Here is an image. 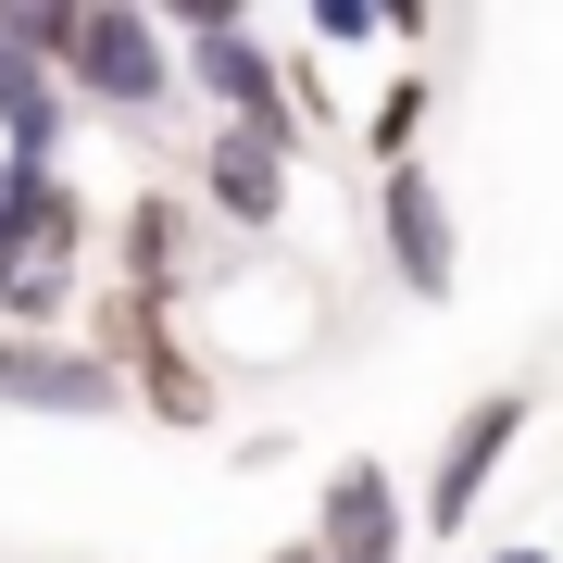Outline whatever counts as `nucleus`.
I'll return each mask as SVG.
<instances>
[{
    "instance_id": "1",
    "label": "nucleus",
    "mask_w": 563,
    "mask_h": 563,
    "mask_svg": "<svg viewBox=\"0 0 563 563\" xmlns=\"http://www.w3.org/2000/svg\"><path fill=\"white\" fill-rule=\"evenodd\" d=\"M88 188L63 163H13L0 151V325L13 339H76V288H88Z\"/></svg>"
},
{
    "instance_id": "2",
    "label": "nucleus",
    "mask_w": 563,
    "mask_h": 563,
    "mask_svg": "<svg viewBox=\"0 0 563 563\" xmlns=\"http://www.w3.org/2000/svg\"><path fill=\"white\" fill-rule=\"evenodd\" d=\"M25 38H38V63H51L63 88H76L88 113L151 125L163 101H188V51L163 38V13H139V0H76V13L25 0Z\"/></svg>"
},
{
    "instance_id": "3",
    "label": "nucleus",
    "mask_w": 563,
    "mask_h": 563,
    "mask_svg": "<svg viewBox=\"0 0 563 563\" xmlns=\"http://www.w3.org/2000/svg\"><path fill=\"white\" fill-rule=\"evenodd\" d=\"M101 351L125 363V388H139L151 426H225V363L188 351L163 301H125V288H113V301H101Z\"/></svg>"
},
{
    "instance_id": "4",
    "label": "nucleus",
    "mask_w": 563,
    "mask_h": 563,
    "mask_svg": "<svg viewBox=\"0 0 563 563\" xmlns=\"http://www.w3.org/2000/svg\"><path fill=\"white\" fill-rule=\"evenodd\" d=\"M188 88L213 101V125L313 139V113H301V63H276V38H263V25H213V38H188Z\"/></svg>"
},
{
    "instance_id": "5",
    "label": "nucleus",
    "mask_w": 563,
    "mask_h": 563,
    "mask_svg": "<svg viewBox=\"0 0 563 563\" xmlns=\"http://www.w3.org/2000/svg\"><path fill=\"white\" fill-rule=\"evenodd\" d=\"M139 388H125V363L101 339H13L0 325V413H51V426H101L125 413Z\"/></svg>"
},
{
    "instance_id": "6",
    "label": "nucleus",
    "mask_w": 563,
    "mask_h": 563,
    "mask_svg": "<svg viewBox=\"0 0 563 563\" xmlns=\"http://www.w3.org/2000/svg\"><path fill=\"white\" fill-rule=\"evenodd\" d=\"M188 188H201V213L225 239H263V225H288V188H301V139H263V125H213L201 163H188Z\"/></svg>"
},
{
    "instance_id": "7",
    "label": "nucleus",
    "mask_w": 563,
    "mask_h": 563,
    "mask_svg": "<svg viewBox=\"0 0 563 563\" xmlns=\"http://www.w3.org/2000/svg\"><path fill=\"white\" fill-rule=\"evenodd\" d=\"M514 439H526V388H488V401H463V413H451L439 463H426V539H463V526H476V501L501 488Z\"/></svg>"
},
{
    "instance_id": "8",
    "label": "nucleus",
    "mask_w": 563,
    "mask_h": 563,
    "mask_svg": "<svg viewBox=\"0 0 563 563\" xmlns=\"http://www.w3.org/2000/svg\"><path fill=\"white\" fill-rule=\"evenodd\" d=\"M376 251H388V276H401L413 301H451L463 225H451V188L426 176V163H388V176H376Z\"/></svg>"
},
{
    "instance_id": "9",
    "label": "nucleus",
    "mask_w": 563,
    "mask_h": 563,
    "mask_svg": "<svg viewBox=\"0 0 563 563\" xmlns=\"http://www.w3.org/2000/svg\"><path fill=\"white\" fill-rule=\"evenodd\" d=\"M76 88L38 63V38H25V0H0V151L13 163H63L76 151Z\"/></svg>"
},
{
    "instance_id": "10",
    "label": "nucleus",
    "mask_w": 563,
    "mask_h": 563,
    "mask_svg": "<svg viewBox=\"0 0 563 563\" xmlns=\"http://www.w3.org/2000/svg\"><path fill=\"white\" fill-rule=\"evenodd\" d=\"M401 539H413L401 476H388L376 451H351L339 476L313 488V551H325V563H401Z\"/></svg>"
},
{
    "instance_id": "11",
    "label": "nucleus",
    "mask_w": 563,
    "mask_h": 563,
    "mask_svg": "<svg viewBox=\"0 0 563 563\" xmlns=\"http://www.w3.org/2000/svg\"><path fill=\"white\" fill-rule=\"evenodd\" d=\"M426 113H439V76H388V88H376V113H363L376 176H388V163H426Z\"/></svg>"
},
{
    "instance_id": "12",
    "label": "nucleus",
    "mask_w": 563,
    "mask_h": 563,
    "mask_svg": "<svg viewBox=\"0 0 563 563\" xmlns=\"http://www.w3.org/2000/svg\"><path fill=\"white\" fill-rule=\"evenodd\" d=\"M301 38L313 51H376V38H401V0H313Z\"/></svg>"
},
{
    "instance_id": "13",
    "label": "nucleus",
    "mask_w": 563,
    "mask_h": 563,
    "mask_svg": "<svg viewBox=\"0 0 563 563\" xmlns=\"http://www.w3.org/2000/svg\"><path fill=\"white\" fill-rule=\"evenodd\" d=\"M263 563H325V551H313V526H301V539H276V551H263Z\"/></svg>"
},
{
    "instance_id": "14",
    "label": "nucleus",
    "mask_w": 563,
    "mask_h": 563,
    "mask_svg": "<svg viewBox=\"0 0 563 563\" xmlns=\"http://www.w3.org/2000/svg\"><path fill=\"white\" fill-rule=\"evenodd\" d=\"M488 563H551V551H539V539H514V551H488Z\"/></svg>"
}]
</instances>
